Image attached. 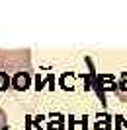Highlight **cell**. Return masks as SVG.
I'll return each mask as SVG.
<instances>
[{
  "label": "cell",
  "instance_id": "6da1fadb",
  "mask_svg": "<svg viewBox=\"0 0 127 130\" xmlns=\"http://www.w3.org/2000/svg\"><path fill=\"white\" fill-rule=\"evenodd\" d=\"M31 70V51L29 49H0V72L14 76L18 72Z\"/></svg>",
  "mask_w": 127,
  "mask_h": 130
},
{
  "label": "cell",
  "instance_id": "7a4b0ae2",
  "mask_svg": "<svg viewBox=\"0 0 127 130\" xmlns=\"http://www.w3.org/2000/svg\"><path fill=\"white\" fill-rule=\"evenodd\" d=\"M28 86H29V72H18L12 76V87L14 89L24 91V89H28Z\"/></svg>",
  "mask_w": 127,
  "mask_h": 130
},
{
  "label": "cell",
  "instance_id": "3957f363",
  "mask_svg": "<svg viewBox=\"0 0 127 130\" xmlns=\"http://www.w3.org/2000/svg\"><path fill=\"white\" fill-rule=\"evenodd\" d=\"M0 130H8V117L2 109H0Z\"/></svg>",
  "mask_w": 127,
  "mask_h": 130
}]
</instances>
